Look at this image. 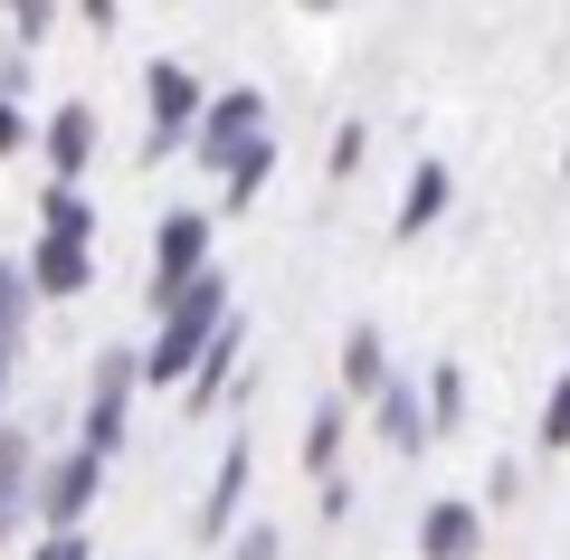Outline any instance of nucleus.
I'll return each mask as SVG.
<instances>
[{
  "mask_svg": "<svg viewBox=\"0 0 570 560\" xmlns=\"http://www.w3.org/2000/svg\"><path fill=\"white\" fill-rule=\"evenodd\" d=\"M39 228H48V238H86L96 219H86V200H77V190H48V200H39Z\"/></svg>",
  "mask_w": 570,
  "mask_h": 560,
  "instance_id": "15",
  "label": "nucleus"
},
{
  "mask_svg": "<svg viewBox=\"0 0 570 560\" xmlns=\"http://www.w3.org/2000/svg\"><path fill=\"white\" fill-rule=\"evenodd\" d=\"M419 551L428 560H475L485 551V513H475V503H428L419 513Z\"/></svg>",
  "mask_w": 570,
  "mask_h": 560,
  "instance_id": "6",
  "label": "nucleus"
},
{
  "mask_svg": "<svg viewBox=\"0 0 570 560\" xmlns=\"http://www.w3.org/2000/svg\"><path fill=\"white\" fill-rule=\"evenodd\" d=\"M257 134H266V96H257V86H228V96H209L200 124H190V161L228 171V161H238Z\"/></svg>",
  "mask_w": 570,
  "mask_h": 560,
  "instance_id": "2",
  "label": "nucleus"
},
{
  "mask_svg": "<svg viewBox=\"0 0 570 560\" xmlns=\"http://www.w3.org/2000/svg\"><path fill=\"white\" fill-rule=\"evenodd\" d=\"M305 465L333 484V465H343V400H324V409H314V428H305Z\"/></svg>",
  "mask_w": 570,
  "mask_h": 560,
  "instance_id": "13",
  "label": "nucleus"
},
{
  "mask_svg": "<svg viewBox=\"0 0 570 560\" xmlns=\"http://www.w3.org/2000/svg\"><path fill=\"white\" fill-rule=\"evenodd\" d=\"M438 209H448V161H419L400 190V238H428L438 228Z\"/></svg>",
  "mask_w": 570,
  "mask_h": 560,
  "instance_id": "10",
  "label": "nucleus"
},
{
  "mask_svg": "<svg viewBox=\"0 0 570 560\" xmlns=\"http://www.w3.org/2000/svg\"><path fill=\"white\" fill-rule=\"evenodd\" d=\"M86 276H96L86 238H39V257H29V285L39 295H86Z\"/></svg>",
  "mask_w": 570,
  "mask_h": 560,
  "instance_id": "8",
  "label": "nucleus"
},
{
  "mask_svg": "<svg viewBox=\"0 0 570 560\" xmlns=\"http://www.w3.org/2000/svg\"><path fill=\"white\" fill-rule=\"evenodd\" d=\"M266 171H276V134H257L238 161H228V209H247V200H257V190H266Z\"/></svg>",
  "mask_w": 570,
  "mask_h": 560,
  "instance_id": "12",
  "label": "nucleus"
},
{
  "mask_svg": "<svg viewBox=\"0 0 570 560\" xmlns=\"http://www.w3.org/2000/svg\"><path fill=\"white\" fill-rule=\"evenodd\" d=\"M466 419V371H438V390H428V428H456Z\"/></svg>",
  "mask_w": 570,
  "mask_h": 560,
  "instance_id": "17",
  "label": "nucleus"
},
{
  "mask_svg": "<svg viewBox=\"0 0 570 560\" xmlns=\"http://www.w3.org/2000/svg\"><path fill=\"white\" fill-rule=\"evenodd\" d=\"M343 390L352 400H381L390 390V361H381V333L371 323H352V342H343Z\"/></svg>",
  "mask_w": 570,
  "mask_h": 560,
  "instance_id": "11",
  "label": "nucleus"
},
{
  "mask_svg": "<svg viewBox=\"0 0 570 560\" xmlns=\"http://www.w3.org/2000/svg\"><path fill=\"white\" fill-rule=\"evenodd\" d=\"M86 153H96V115H86V105H58V115H48V171H58V190L86 171Z\"/></svg>",
  "mask_w": 570,
  "mask_h": 560,
  "instance_id": "9",
  "label": "nucleus"
},
{
  "mask_svg": "<svg viewBox=\"0 0 570 560\" xmlns=\"http://www.w3.org/2000/svg\"><path fill=\"white\" fill-rule=\"evenodd\" d=\"M142 86H153V153H171V143L200 124L209 96H200V77H190L181 58H153V67H142Z\"/></svg>",
  "mask_w": 570,
  "mask_h": 560,
  "instance_id": "3",
  "label": "nucleus"
},
{
  "mask_svg": "<svg viewBox=\"0 0 570 560\" xmlns=\"http://www.w3.org/2000/svg\"><path fill=\"white\" fill-rule=\"evenodd\" d=\"M200 266H209V219H200V209H171L163 238H153V285H163V304L181 295Z\"/></svg>",
  "mask_w": 570,
  "mask_h": 560,
  "instance_id": "4",
  "label": "nucleus"
},
{
  "mask_svg": "<svg viewBox=\"0 0 570 560\" xmlns=\"http://www.w3.org/2000/svg\"><path fill=\"white\" fill-rule=\"evenodd\" d=\"M381 428H390V446H419V428H428V419H419V400H409L400 381L381 390Z\"/></svg>",
  "mask_w": 570,
  "mask_h": 560,
  "instance_id": "16",
  "label": "nucleus"
},
{
  "mask_svg": "<svg viewBox=\"0 0 570 560\" xmlns=\"http://www.w3.org/2000/svg\"><path fill=\"white\" fill-rule=\"evenodd\" d=\"M228 560H276V522H257V532H247V541H238Z\"/></svg>",
  "mask_w": 570,
  "mask_h": 560,
  "instance_id": "21",
  "label": "nucleus"
},
{
  "mask_svg": "<svg viewBox=\"0 0 570 560\" xmlns=\"http://www.w3.org/2000/svg\"><path fill=\"white\" fill-rule=\"evenodd\" d=\"M362 153H371V134H362V124H343V134H333V180H352V171H362Z\"/></svg>",
  "mask_w": 570,
  "mask_h": 560,
  "instance_id": "19",
  "label": "nucleus"
},
{
  "mask_svg": "<svg viewBox=\"0 0 570 560\" xmlns=\"http://www.w3.org/2000/svg\"><path fill=\"white\" fill-rule=\"evenodd\" d=\"M219 323H228V276H219V266H200V276L163 304V342H153V361H142V371H153V381H190V371H200V352L219 342Z\"/></svg>",
  "mask_w": 570,
  "mask_h": 560,
  "instance_id": "1",
  "label": "nucleus"
},
{
  "mask_svg": "<svg viewBox=\"0 0 570 560\" xmlns=\"http://www.w3.org/2000/svg\"><path fill=\"white\" fill-rule=\"evenodd\" d=\"M0 153H20V115H10V96H0Z\"/></svg>",
  "mask_w": 570,
  "mask_h": 560,
  "instance_id": "22",
  "label": "nucleus"
},
{
  "mask_svg": "<svg viewBox=\"0 0 570 560\" xmlns=\"http://www.w3.org/2000/svg\"><path fill=\"white\" fill-rule=\"evenodd\" d=\"M20 494H29V446H20V438H0V532L20 522Z\"/></svg>",
  "mask_w": 570,
  "mask_h": 560,
  "instance_id": "14",
  "label": "nucleus"
},
{
  "mask_svg": "<svg viewBox=\"0 0 570 560\" xmlns=\"http://www.w3.org/2000/svg\"><path fill=\"white\" fill-rule=\"evenodd\" d=\"M542 446H551V456L570 446V371L551 381V400H542Z\"/></svg>",
  "mask_w": 570,
  "mask_h": 560,
  "instance_id": "18",
  "label": "nucleus"
},
{
  "mask_svg": "<svg viewBox=\"0 0 570 560\" xmlns=\"http://www.w3.org/2000/svg\"><path fill=\"white\" fill-rule=\"evenodd\" d=\"M247 456H257V446H247V438H228L219 475H209V494H200V541H219L228 522H238V494H247Z\"/></svg>",
  "mask_w": 570,
  "mask_h": 560,
  "instance_id": "7",
  "label": "nucleus"
},
{
  "mask_svg": "<svg viewBox=\"0 0 570 560\" xmlns=\"http://www.w3.org/2000/svg\"><path fill=\"white\" fill-rule=\"evenodd\" d=\"M29 560H86V532H48L39 551H29Z\"/></svg>",
  "mask_w": 570,
  "mask_h": 560,
  "instance_id": "20",
  "label": "nucleus"
},
{
  "mask_svg": "<svg viewBox=\"0 0 570 560\" xmlns=\"http://www.w3.org/2000/svg\"><path fill=\"white\" fill-rule=\"evenodd\" d=\"M96 484H105V456H86V446H77V456H58L39 475V522H48V532H77V513L96 503Z\"/></svg>",
  "mask_w": 570,
  "mask_h": 560,
  "instance_id": "5",
  "label": "nucleus"
}]
</instances>
